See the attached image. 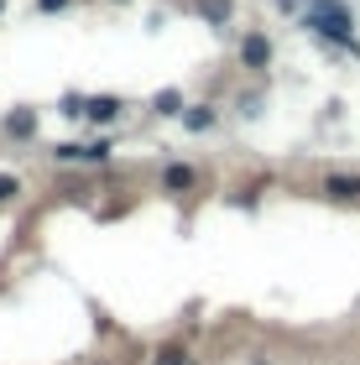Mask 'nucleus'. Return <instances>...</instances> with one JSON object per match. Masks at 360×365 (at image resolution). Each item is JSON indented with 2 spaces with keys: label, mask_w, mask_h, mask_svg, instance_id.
<instances>
[{
  "label": "nucleus",
  "mask_w": 360,
  "mask_h": 365,
  "mask_svg": "<svg viewBox=\"0 0 360 365\" xmlns=\"http://www.w3.org/2000/svg\"><path fill=\"white\" fill-rule=\"evenodd\" d=\"M303 26L314 31L319 42L345 47L350 58H360V42H355V16H350V6H345V0H308Z\"/></svg>",
  "instance_id": "1"
},
{
  "label": "nucleus",
  "mask_w": 360,
  "mask_h": 365,
  "mask_svg": "<svg viewBox=\"0 0 360 365\" xmlns=\"http://www.w3.org/2000/svg\"><path fill=\"white\" fill-rule=\"evenodd\" d=\"M58 162H84V168H100V162L110 157V141H63L53 146Z\"/></svg>",
  "instance_id": "2"
},
{
  "label": "nucleus",
  "mask_w": 360,
  "mask_h": 365,
  "mask_svg": "<svg viewBox=\"0 0 360 365\" xmlns=\"http://www.w3.org/2000/svg\"><path fill=\"white\" fill-rule=\"evenodd\" d=\"M240 63L251 73H267L272 68V37H267V31H245V37H240Z\"/></svg>",
  "instance_id": "3"
},
{
  "label": "nucleus",
  "mask_w": 360,
  "mask_h": 365,
  "mask_svg": "<svg viewBox=\"0 0 360 365\" xmlns=\"http://www.w3.org/2000/svg\"><path fill=\"white\" fill-rule=\"evenodd\" d=\"M324 198L329 204H360V173H329L324 178Z\"/></svg>",
  "instance_id": "4"
},
{
  "label": "nucleus",
  "mask_w": 360,
  "mask_h": 365,
  "mask_svg": "<svg viewBox=\"0 0 360 365\" xmlns=\"http://www.w3.org/2000/svg\"><path fill=\"white\" fill-rule=\"evenodd\" d=\"M37 110H26V105H16L11 115H0V130H6V136L11 141H31V136H37Z\"/></svg>",
  "instance_id": "5"
},
{
  "label": "nucleus",
  "mask_w": 360,
  "mask_h": 365,
  "mask_svg": "<svg viewBox=\"0 0 360 365\" xmlns=\"http://www.w3.org/2000/svg\"><path fill=\"white\" fill-rule=\"evenodd\" d=\"M120 110H125V99H115V94H89L84 120H94V125H115V120H120Z\"/></svg>",
  "instance_id": "6"
},
{
  "label": "nucleus",
  "mask_w": 360,
  "mask_h": 365,
  "mask_svg": "<svg viewBox=\"0 0 360 365\" xmlns=\"http://www.w3.org/2000/svg\"><path fill=\"white\" fill-rule=\"evenodd\" d=\"M162 188L168 193H193L199 188V173H193L188 162H168V168H162Z\"/></svg>",
  "instance_id": "7"
},
{
  "label": "nucleus",
  "mask_w": 360,
  "mask_h": 365,
  "mask_svg": "<svg viewBox=\"0 0 360 365\" xmlns=\"http://www.w3.org/2000/svg\"><path fill=\"white\" fill-rule=\"evenodd\" d=\"M199 21L215 26V31H225V26L235 21V0H199Z\"/></svg>",
  "instance_id": "8"
},
{
  "label": "nucleus",
  "mask_w": 360,
  "mask_h": 365,
  "mask_svg": "<svg viewBox=\"0 0 360 365\" xmlns=\"http://www.w3.org/2000/svg\"><path fill=\"white\" fill-rule=\"evenodd\" d=\"M183 125L193 130V136H204V130L220 125V110L215 105H183Z\"/></svg>",
  "instance_id": "9"
},
{
  "label": "nucleus",
  "mask_w": 360,
  "mask_h": 365,
  "mask_svg": "<svg viewBox=\"0 0 360 365\" xmlns=\"http://www.w3.org/2000/svg\"><path fill=\"white\" fill-rule=\"evenodd\" d=\"M152 365H199V360H193V350L183 339H173V344H162V350L152 355Z\"/></svg>",
  "instance_id": "10"
},
{
  "label": "nucleus",
  "mask_w": 360,
  "mask_h": 365,
  "mask_svg": "<svg viewBox=\"0 0 360 365\" xmlns=\"http://www.w3.org/2000/svg\"><path fill=\"white\" fill-rule=\"evenodd\" d=\"M152 110H157V115H183V89H157Z\"/></svg>",
  "instance_id": "11"
},
{
  "label": "nucleus",
  "mask_w": 360,
  "mask_h": 365,
  "mask_svg": "<svg viewBox=\"0 0 360 365\" xmlns=\"http://www.w3.org/2000/svg\"><path fill=\"white\" fill-rule=\"evenodd\" d=\"M84 105H89V94H63V115H68V120H84Z\"/></svg>",
  "instance_id": "12"
},
{
  "label": "nucleus",
  "mask_w": 360,
  "mask_h": 365,
  "mask_svg": "<svg viewBox=\"0 0 360 365\" xmlns=\"http://www.w3.org/2000/svg\"><path fill=\"white\" fill-rule=\"evenodd\" d=\"M21 193V178H11V173H0V204H11V198Z\"/></svg>",
  "instance_id": "13"
},
{
  "label": "nucleus",
  "mask_w": 360,
  "mask_h": 365,
  "mask_svg": "<svg viewBox=\"0 0 360 365\" xmlns=\"http://www.w3.org/2000/svg\"><path fill=\"white\" fill-rule=\"evenodd\" d=\"M73 6V0H31V11H37V16H58V11H68Z\"/></svg>",
  "instance_id": "14"
},
{
  "label": "nucleus",
  "mask_w": 360,
  "mask_h": 365,
  "mask_svg": "<svg viewBox=\"0 0 360 365\" xmlns=\"http://www.w3.org/2000/svg\"><path fill=\"white\" fill-rule=\"evenodd\" d=\"M94 365H115V360H94Z\"/></svg>",
  "instance_id": "15"
},
{
  "label": "nucleus",
  "mask_w": 360,
  "mask_h": 365,
  "mask_svg": "<svg viewBox=\"0 0 360 365\" xmlns=\"http://www.w3.org/2000/svg\"><path fill=\"white\" fill-rule=\"evenodd\" d=\"M0 11H6V0H0Z\"/></svg>",
  "instance_id": "16"
}]
</instances>
